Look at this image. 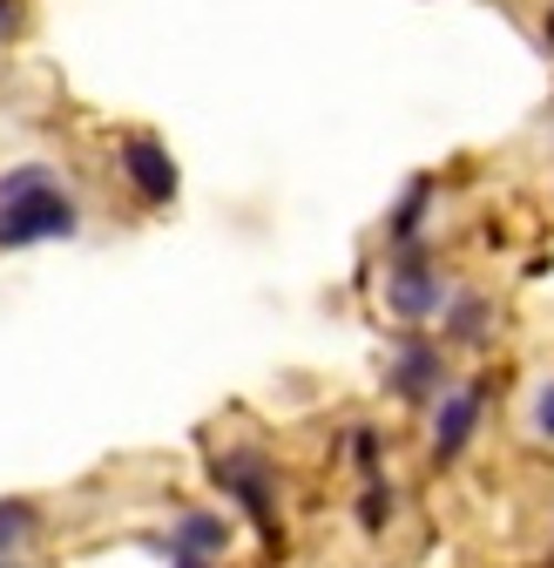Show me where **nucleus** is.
Here are the masks:
<instances>
[{
	"label": "nucleus",
	"instance_id": "obj_7",
	"mask_svg": "<svg viewBox=\"0 0 554 568\" xmlns=\"http://www.w3.org/2000/svg\"><path fill=\"white\" fill-rule=\"evenodd\" d=\"M230 548V521L211 515V508H183L176 528H170V555H203V561H224Z\"/></svg>",
	"mask_w": 554,
	"mask_h": 568
},
{
	"label": "nucleus",
	"instance_id": "obj_16",
	"mask_svg": "<svg viewBox=\"0 0 554 568\" xmlns=\"http://www.w3.org/2000/svg\"><path fill=\"white\" fill-rule=\"evenodd\" d=\"M541 34H547V48H554V8H547V14H541Z\"/></svg>",
	"mask_w": 554,
	"mask_h": 568
},
{
	"label": "nucleus",
	"instance_id": "obj_2",
	"mask_svg": "<svg viewBox=\"0 0 554 568\" xmlns=\"http://www.w3.org/2000/svg\"><path fill=\"white\" fill-rule=\"evenodd\" d=\"M211 480L224 487V501L257 528V541L277 555L285 548V501H277V467H270V454L264 447H217L211 454Z\"/></svg>",
	"mask_w": 554,
	"mask_h": 568
},
{
	"label": "nucleus",
	"instance_id": "obj_10",
	"mask_svg": "<svg viewBox=\"0 0 554 568\" xmlns=\"http://www.w3.org/2000/svg\"><path fill=\"white\" fill-rule=\"evenodd\" d=\"M34 528H41L34 501H0V568H21V548Z\"/></svg>",
	"mask_w": 554,
	"mask_h": 568
},
{
	"label": "nucleus",
	"instance_id": "obj_4",
	"mask_svg": "<svg viewBox=\"0 0 554 568\" xmlns=\"http://www.w3.org/2000/svg\"><path fill=\"white\" fill-rule=\"evenodd\" d=\"M386 393L399 406H433L447 393V345L427 338L420 325H406L392 338V352H386Z\"/></svg>",
	"mask_w": 554,
	"mask_h": 568
},
{
	"label": "nucleus",
	"instance_id": "obj_13",
	"mask_svg": "<svg viewBox=\"0 0 554 568\" xmlns=\"http://www.w3.org/2000/svg\"><path fill=\"white\" fill-rule=\"evenodd\" d=\"M527 419H534V434H541V440H554V379H547V386H534Z\"/></svg>",
	"mask_w": 554,
	"mask_h": 568
},
{
	"label": "nucleus",
	"instance_id": "obj_12",
	"mask_svg": "<svg viewBox=\"0 0 554 568\" xmlns=\"http://www.w3.org/2000/svg\"><path fill=\"white\" fill-rule=\"evenodd\" d=\"M352 467L379 480V467H386V440H379V426H352Z\"/></svg>",
	"mask_w": 554,
	"mask_h": 568
},
{
	"label": "nucleus",
	"instance_id": "obj_8",
	"mask_svg": "<svg viewBox=\"0 0 554 568\" xmlns=\"http://www.w3.org/2000/svg\"><path fill=\"white\" fill-rule=\"evenodd\" d=\"M488 318H494V305L480 298V292H453L447 312H440V332L453 345H488Z\"/></svg>",
	"mask_w": 554,
	"mask_h": 568
},
{
	"label": "nucleus",
	"instance_id": "obj_9",
	"mask_svg": "<svg viewBox=\"0 0 554 568\" xmlns=\"http://www.w3.org/2000/svg\"><path fill=\"white\" fill-rule=\"evenodd\" d=\"M433 176H420V183H412L406 196H399V210H392V217H386V237H392V251L399 244H420V224H427V210H433Z\"/></svg>",
	"mask_w": 554,
	"mask_h": 568
},
{
	"label": "nucleus",
	"instance_id": "obj_6",
	"mask_svg": "<svg viewBox=\"0 0 554 568\" xmlns=\"http://www.w3.org/2000/svg\"><path fill=\"white\" fill-rule=\"evenodd\" d=\"M488 393H494V379L473 373V379H460V386H447V393L433 399V460H440V467L466 460V447H473V434H480V413H488Z\"/></svg>",
	"mask_w": 554,
	"mask_h": 568
},
{
	"label": "nucleus",
	"instance_id": "obj_14",
	"mask_svg": "<svg viewBox=\"0 0 554 568\" xmlns=\"http://www.w3.org/2000/svg\"><path fill=\"white\" fill-rule=\"evenodd\" d=\"M21 21H28V0H0V41H14Z\"/></svg>",
	"mask_w": 554,
	"mask_h": 568
},
{
	"label": "nucleus",
	"instance_id": "obj_15",
	"mask_svg": "<svg viewBox=\"0 0 554 568\" xmlns=\"http://www.w3.org/2000/svg\"><path fill=\"white\" fill-rule=\"evenodd\" d=\"M170 568H224V561H203V555H170Z\"/></svg>",
	"mask_w": 554,
	"mask_h": 568
},
{
	"label": "nucleus",
	"instance_id": "obj_11",
	"mask_svg": "<svg viewBox=\"0 0 554 568\" xmlns=\"http://www.w3.org/2000/svg\"><path fill=\"white\" fill-rule=\"evenodd\" d=\"M392 501H399V494H392L386 480H366V494H359V528H366V535H379V528L392 521Z\"/></svg>",
	"mask_w": 554,
	"mask_h": 568
},
{
	"label": "nucleus",
	"instance_id": "obj_1",
	"mask_svg": "<svg viewBox=\"0 0 554 568\" xmlns=\"http://www.w3.org/2000/svg\"><path fill=\"white\" fill-rule=\"evenodd\" d=\"M82 231V203L68 196L54 163H14L0 170V251H34Z\"/></svg>",
	"mask_w": 554,
	"mask_h": 568
},
{
	"label": "nucleus",
	"instance_id": "obj_5",
	"mask_svg": "<svg viewBox=\"0 0 554 568\" xmlns=\"http://www.w3.org/2000/svg\"><path fill=\"white\" fill-rule=\"evenodd\" d=\"M115 170H122L129 196H135V203H150V210H170V203H176V190H183L170 142H163V135H150V129H129V135L115 142Z\"/></svg>",
	"mask_w": 554,
	"mask_h": 568
},
{
	"label": "nucleus",
	"instance_id": "obj_3",
	"mask_svg": "<svg viewBox=\"0 0 554 568\" xmlns=\"http://www.w3.org/2000/svg\"><path fill=\"white\" fill-rule=\"evenodd\" d=\"M379 298L399 325H433L453 298V284L440 277V264L427 257V244H399L392 264H386V284H379Z\"/></svg>",
	"mask_w": 554,
	"mask_h": 568
}]
</instances>
